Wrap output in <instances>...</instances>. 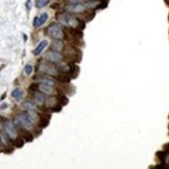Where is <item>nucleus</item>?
Segmentation results:
<instances>
[{"mask_svg": "<svg viewBox=\"0 0 169 169\" xmlns=\"http://www.w3.org/2000/svg\"><path fill=\"white\" fill-rule=\"evenodd\" d=\"M57 20L62 24L63 26L67 27H75L78 29H85L86 28V23L84 21L79 20L77 17H75L73 14L70 12H64L57 15Z\"/></svg>", "mask_w": 169, "mask_h": 169, "instance_id": "nucleus-1", "label": "nucleus"}, {"mask_svg": "<svg viewBox=\"0 0 169 169\" xmlns=\"http://www.w3.org/2000/svg\"><path fill=\"white\" fill-rule=\"evenodd\" d=\"M63 57L69 62H81L82 60V52L74 45L68 43L63 49Z\"/></svg>", "mask_w": 169, "mask_h": 169, "instance_id": "nucleus-2", "label": "nucleus"}, {"mask_svg": "<svg viewBox=\"0 0 169 169\" xmlns=\"http://www.w3.org/2000/svg\"><path fill=\"white\" fill-rule=\"evenodd\" d=\"M13 123L15 124L16 127H18V128H20V129L28 130L33 127L34 121H33L32 118H31L29 112L26 111V112L19 114L18 116H16L14 120H13Z\"/></svg>", "mask_w": 169, "mask_h": 169, "instance_id": "nucleus-3", "label": "nucleus"}, {"mask_svg": "<svg viewBox=\"0 0 169 169\" xmlns=\"http://www.w3.org/2000/svg\"><path fill=\"white\" fill-rule=\"evenodd\" d=\"M47 35L53 40H63L65 38L64 29L59 24L52 23L46 29Z\"/></svg>", "mask_w": 169, "mask_h": 169, "instance_id": "nucleus-4", "label": "nucleus"}, {"mask_svg": "<svg viewBox=\"0 0 169 169\" xmlns=\"http://www.w3.org/2000/svg\"><path fill=\"white\" fill-rule=\"evenodd\" d=\"M39 71L43 74L53 75V76H57L59 73V71H58L57 68V65H55V63L48 60L40 62V64L39 65Z\"/></svg>", "mask_w": 169, "mask_h": 169, "instance_id": "nucleus-5", "label": "nucleus"}, {"mask_svg": "<svg viewBox=\"0 0 169 169\" xmlns=\"http://www.w3.org/2000/svg\"><path fill=\"white\" fill-rule=\"evenodd\" d=\"M3 123V128H4L5 133L8 134L10 139H15L17 137V130L14 123H12L9 119H5Z\"/></svg>", "mask_w": 169, "mask_h": 169, "instance_id": "nucleus-6", "label": "nucleus"}, {"mask_svg": "<svg viewBox=\"0 0 169 169\" xmlns=\"http://www.w3.org/2000/svg\"><path fill=\"white\" fill-rule=\"evenodd\" d=\"M65 9L71 13H84L87 10L88 7L83 3H70L65 7Z\"/></svg>", "mask_w": 169, "mask_h": 169, "instance_id": "nucleus-7", "label": "nucleus"}, {"mask_svg": "<svg viewBox=\"0 0 169 169\" xmlns=\"http://www.w3.org/2000/svg\"><path fill=\"white\" fill-rule=\"evenodd\" d=\"M44 57H45L46 60L53 62V63H59V62L64 58L63 55L60 54V52L54 51V50L47 52V53L45 54V56H44Z\"/></svg>", "mask_w": 169, "mask_h": 169, "instance_id": "nucleus-8", "label": "nucleus"}, {"mask_svg": "<svg viewBox=\"0 0 169 169\" xmlns=\"http://www.w3.org/2000/svg\"><path fill=\"white\" fill-rule=\"evenodd\" d=\"M33 99L34 102L37 105H42L46 101V96L42 92L39 91H33Z\"/></svg>", "mask_w": 169, "mask_h": 169, "instance_id": "nucleus-9", "label": "nucleus"}, {"mask_svg": "<svg viewBox=\"0 0 169 169\" xmlns=\"http://www.w3.org/2000/svg\"><path fill=\"white\" fill-rule=\"evenodd\" d=\"M79 71H80V68L75 64V62H70L69 63V74L71 75V79L77 78L79 75Z\"/></svg>", "mask_w": 169, "mask_h": 169, "instance_id": "nucleus-10", "label": "nucleus"}, {"mask_svg": "<svg viewBox=\"0 0 169 169\" xmlns=\"http://www.w3.org/2000/svg\"><path fill=\"white\" fill-rule=\"evenodd\" d=\"M60 90L63 91L65 94H67L69 96H72L75 93V87L71 85L70 83H68V84H62Z\"/></svg>", "mask_w": 169, "mask_h": 169, "instance_id": "nucleus-11", "label": "nucleus"}, {"mask_svg": "<svg viewBox=\"0 0 169 169\" xmlns=\"http://www.w3.org/2000/svg\"><path fill=\"white\" fill-rule=\"evenodd\" d=\"M57 80L60 83V84H68V83L71 82V75L68 74V72H59L57 76Z\"/></svg>", "mask_w": 169, "mask_h": 169, "instance_id": "nucleus-12", "label": "nucleus"}, {"mask_svg": "<svg viewBox=\"0 0 169 169\" xmlns=\"http://www.w3.org/2000/svg\"><path fill=\"white\" fill-rule=\"evenodd\" d=\"M57 102L62 106H65L69 103V99L67 96L65 95L64 92H62L61 90H58L57 95Z\"/></svg>", "mask_w": 169, "mask_h": 169, "instance_id": "nucleus-13", "label": "nucleus"}, {"mask_svg": "<svg viewBox=\"0 0 169 169\" xmlns=\"http://www.w3.org/2000/svg\"><path fill=\"white\" fill-rule=\"evenodd\" d=\"M39 90L40 92H42L43 94L45 95H52L54 92V88L52 86H48V85H45V84H39Z\"/></svg>", "mask_w": 169, "mask_h": 169, "instance_id": "nucleus-14", "label": "nucleus"}, {"mask_svg": "<svg viewBox=\"0 0 169 169\" xmlns=\"http://www.w3.org/2000/svg\"><path fill=\"white\" fill-rule=\"evenodd\" d=\"M47 44H48V41L46 40H41L40 42L38 44V46L35 48V50L33 51V54H34V56H40V55L41 54V52L43 51V49L47 46Z\"/></svg>", "mask_w": 169, "mask_h": 169, "instance_id": "nucleus-15", "label": "nucleus"}, {"mask_svg": "<svg viewBox=\"0 0 169 169\" xmlns=\"http://www.w3.org/2000/svg\"><path fill=\"white\" fill-rule=\"evenodd\" d=\"M51 49L54 51H57V52H61L64 49V45L63 42L61 41V40H54L53 43L51 45Z\"/></svg>", "mask_w": 169, "mask_h": 169, "instance_id": "nucleus-16", "label": "nucleus"}, {"mask_svg": "<svg viewBox=\"0 0 169 169\" xmlns=\"http://www.w3.org/2000/svg\"><path fill=\"white\" fill-rule=\"evenodd\" d=\"M51 119V115L50 114H44L42 116V118L40 119V122H39V126L41 129L46 128V127L49 125V120Z\"/></svg>", "mask_w": 169, "mask_h": 169, "instance_id": "nucleus-17", "label": "nucleus"}, {"mask_svg": "<svg viewBox=\"0 0 169 169\" xmlns=\"http://www.w3.org/2000/svg\"><path fill=\"white\" fill-rule=\"evenodd\" d=\"M11 96L13 99H15L17 102H20L21 100L23 99V96H24V91L22 90L21 88H15L14 90L11 92Z\"/></svg>", "mask_w": 169, "mask_h": 169, "instance_id": "nucleus-18", "label": "nucleus"}, {"mask_svg": "<svg viewBox=\"0 0 169 169\" xmlns=\"http://www.w3.org/2000/svg\"><path fill=\"white\" fill-rule=\"evenodd\" d=\"M23 108L26 111H38V107L36 103H33L31 102H25L22 104Z\"/></svg>", "mask_w": 169, "mask_h": 169, "instance_id": "nucleus-19", "label": "nucleus"}, {"mask_svg": "<svg viewBox=\"0 0 169 169\" xmlns=\"http://www.w3.org/2000/svg\"><path fill=\"white\" fill-rule=\"evenodd\" d=\"M21 131H22V134H23V138L25 139L26 142H32L33 139H34V137H33V134L29 133V132H27V130L26 129H21Z\"/></svg>", "mask_w": 169, "mask_h": 169, "instance_id": "nucleus-20", "label": "nucleus"}, {"mask_svg": "<svg viewBox=\"0 0 169 169\" xmlns=\"http://www.w3.org/2000/svg\"><path fill=\"white\" fill-rule=\"evenodd\" d=\"M9 137L7 133H5L4 132H2V131H0V141H1V143L3 145H5V146H8L9 144Z\"/></svg>", "mask_w": 169, "mask_h": 169, "instance_id": "nucleus-21", "label": "nucleus"}, {"mask_svg": "<svg viewBox=\"0 0 169 169\" xmlns=\"http://www.w3.org/2000/svg\"><path fill=\"white\" fill-rule=\"evenodd\" d=\"M39 81H40V83H41V84L52 86V87H54V85H55V82L52 80V79L47 78V77H40V78H39Z\"/></svg>", "mask_w": 169, "mask_h": 169, "instance_id": "nucleus-22", "label": "nucleus"}, {"mask_svg": "<svg viewBox=\"0 0 169 169\" xmlns=\"http://www.w3.org/2000/svg\"><path fill=\"white\" fill-rule=\"evenodd\" d=\"M50 3V0H37L36 2V7L38 9L44 8L45 6H47Z\"/></svg>", "mask_w": 169, "mask_h": 169, "instance_id": "nucleus-23", "label": "nucleus"}, {"mask_svg": "<svg viewBox=\"0 0 169 169\" xmlns=\"http://www.w3.org/2000/svg\"><path fill=\"white\" fill-rule=\"evenodd\" d=\"M156 155L160 159V161L162 162V164H165V159H166V155H167L165 151H158Z\"/></svg>", "mask_w": 169, "mask_h": 169, "instance_id": "nucleus-24", "label": "nucleus"}, {"mask_svg": "<svg viewBox=\"0 0 169 169\" xmlns=\"http://www.w3.org/2000/svg\"><path fill=\"white\" fill-rule=\"evenodd\" d=\"M14 145H15L16 147H18V149H20V147H24V145H25V139H24V138H21V137H17V138H15Z\"/></svg>", "mask_w": 169, "mask_h": 169, "instance_id": "nucleus-25", "label": "nucleus"}, {"mask_svg": "<svg viewBox=\"0 0 169 169\" xmlns=\"http://www.w3.org/2000/svg\"><path fill=\"white\" fill-rule=\"evenodd\" d=\"M48 20V14L46 12L42 13L40 16V26H42L44 23L46 22V21Z\"/></svg>", "mask_w": 169, "mask_h": 169, "instance_id": "nucleus-26", "label": "nucleus"}, {"mask_svg": "<svg viewBox=\"0 0 169 169\" xmlns=\"http://www.w3.org/2000/svg\"><path fill=\"white\" fill-rule=\"evenodd\" d=\"M62 107H63V106H62L61 104H59V103H58V104H56V105H54L53 107H51L50 110H51L52 112L58 113V112H60L61 110H62Z\"/></svg>", "mask_w": 169, "mask_h": 169, "instance_id": "nucleus-27", "label": "nucleus"}, {"mask_svg": "<svg viewBox=\"0 0 169 169\" xmlns=\"http://www.w3.org/2000/svg\"><path fill=\"white\" fill-rule=\"evenodd\" d=\"M25 71H26V73L27 75H30L31 73H32V71H33V67L31 66V65L27 64L26 66L25 67Z\"/></svg>", "mask_w": 169, "mask_h": 169, "instance_id": "nucleus-28", "label": "nucleus"}, {"mask_svg": "<svg viewBox=\"0 0 169 169\" xmlns=\"http://www.w3.org/2000/svg\"><path fill=\"white\" fill-rule=\"evenodd\" d=\"M33 26H34V27H40V26H40V17H35L34 18V21H33Z\"/></svg>", "mask_w": 169, "mask_h": 169, "instance_id": "nucleus-29", "label": "nucleus"}, {"mask_svg": "<svg viewBox=\"0 0 169 169\" xmlns=\"http://www.w3.org/2000/svg\"><path fill=\"white\" fill-rule=\"evenodd\" d=\"M67 1L70 3H83L86 0H67Z\"/></svg>", "mask_w": 169, "mask_h": 169, "instance_id": "nucleus-30", "label": "nucleus"}, {"mask_svg": "<svg viewBox=\"0 0 169 169\" xmlns=\"http://www.w3.org/2000/svg\"><path fill=\"white\" fill-rule=\"evenodd\" d=\"M156 168H167V166L166 165H164V164H162L160 165H157Z\"/></svg>", "mask_w": 169, "mask_h": 169, "instance_id": "nucleus-31", "label": "nucleus"}, {"mask_svg": "<svg viewBox=\"0 0 169 169\" xmlns=\"http://www.w3.org/2000/svg\"><path fill=\"white\" fill-rule=\"evenodd\" d=\"M30 2H31V0H27V2H26V8L27 9H30Z\"/></svg>", "mask_w": 169, "mask_h": 169, "instance_id": "nucleus-32", "label": "nucleus"}, {"mask_svg": "<svg viewBox=\"0 0 169 169\" xmlns=\"http://www.w3.org/2000/svg\"><path fill=\"white\" fill-rule=\"evenodd\" d=\"M24 40H25V41L27 40V37H26V35H24Z\"/></svg>", "mask_w": 169, "mask_h": 169, "instance_id": "nucleus-33", "label": "nucleus"}, {"mask_svg": "<svg viewBox=\"0 0 169 169\" xmlns=\"http://www.w3.org/2000/svg\"><path fill=\"white\" fill-rule=\"evenodd\" d=\"M3 68H4V65H3V66H2L1 68H0V71H1V70H2V69H3Z\"/></svg>", "mask_w": 169, "mask_h": 169, "instance_id": "nucleus-34", "label": "nucleus"}, {"mask_svg": "<svg viewBox=\"0 0 169 169\" xmlns=\"http://www.w3.org/2000/svg\"><path fill=\"white\" fill-rule=\"evenodd\" d=\"M168 1H169V0H166V2H168Z\"/></svg>", "mask_w": 169, "mask_h": 169, "instance_id": "nucleus-35", "label": "nucleus"}]
</instances>
